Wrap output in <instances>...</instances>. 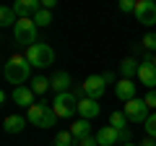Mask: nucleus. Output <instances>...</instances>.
I'll use <instances>...</instances> for the list:
<instances>
[{"mask_svg":"<svg viewBox=\"0 0 156 146\" xmlns=\"http://www.w3.org/2000/svg\"><path fill=\"white\" fill-rule=\"evenodd\" d=\"M3 76H5L8 84L21 86L23 81H29V76H31V63L26 60V55H13L11 60L5 63V68H3Z\"/></svg>","mask_w":156,"mask_h":146,"instance_id":"1","label":"nucleus"},{"mask_svg":"<svg viewBox=\"0 0 156 146\" xmlns=\"http://www.w3.org/2000/svg\"><path fill=\"white\" fill-rule=\"evenodd\" d=\"M26 60L31 63V68H47L55 63V50L44 42H37V45L26 47Z\"/></svg>","mask_w":156,"mask_h":146,"instance_id":"2","label":"nucleus"},{"mask_svg":"<svg viewBox=\"0 0 156 146\" xmlns=\"http://www.w3.org/2000/svg\"><path fill=\"white\" fill-rule=\"evenodd\" d=\"M26 120L31 125H39V128H52L55 120H57V115H55V110L47 107V104H31L26 110Z\"/></svg>","mask_w":156,"mask_h":146,"instance_id":"3","label":"nucleus"},{"mask_svg":"<svg viewBox=\"0 0 156 146\" xmlns=\"http://www.w3.org/2000/svg\"><path fill=\"white\" fill-rule=\"evenodd\" d=\"M78 104H81L78 94H70V91L55 94V99H52V110H55L57 118H73V115L78 112Z\"/></svg>","mask_w":156,"mask_h":146,"instance_id":"4","label":"nucleus"},{"mask_svg":"<svg viewBox=\"0 0 156 146\" xmlns=\"http://www.w3.org/2000/svg\"><path fill=\"white\" fill-rule=\"evenodd\" d=\"M13 34H16V42L18 45H37V24L31 18H18V24L13 26Z\"/></svg>","mask_w":156,"mask_h":146,"instance_id":"5","label":"nucleus"},{"mask_svg":"<svg viewBox=\"0 0 156 146\" xmlns=\"http://www.w3.org/2000/svg\"><path fill=\"white\" fill-rule=\"evenodd\" d=\"M122 112L128 115V120H130V123H135V125L146 123V120L151 118V115H148V104H146L143 99H130V102H125V110H122Z\"/></svg>","mask_w":156,"mask_h":146,"instance_id":"6","label":"nucleus"},{"mask_svg":"<svg viewBox=\"0 0 156 146\" xmlns=\"http://www.w3.org/2000/svg\"><path fill=\"white\" fill-rule=\"evenodd\" d=\"M135 18L143 26H154L156 24V3L154 0H138L135 3Z\"/></svg>","mask_w":156,"mask_h":146,"instance_id":"7","label":"nucleus"},{"mask_svg":"<svg viewBox=\"0 0 156 146\" xmlns=\"http://www.w3.org/2000/svg\"><path fill=\"white\" fill-rule=\"evenodd\" d=\"M81 89H83V97L99 102L101 94H104V89H107V84H104V78H101V76H89V78L83 81V86H81Z\"/></svg>","mask_w":156,"mask_h":146,"instance_id":"8","label":"nucleus"},{"mask_svg":"<svg viewBox=\"0 0 156 146\" xmlns=\"http://www.w3.org/2000/svg\"><path fill=\"white\" fill-rule=\"evenodd\" d=\"M138 78H140L143 86L156 89V65H154V63H140V65H138Z\"/></svg>","mask_w":156,"mask_h":146,"instance_id":"9","label":"nucleus"},{"mask_svg":"<svg viewBox=\"0 0 156 146\" xmlns=\"http://www.w3.org/2000/svg\"><path fill=\"white\" fill-rule=\"evenodd\" d=\"M115 94H117V99H122V102L135 99V84L130 78H120L115 84Z\"/></svg>","mask_w":156,"mask_h":146,"instance_id":"10","label":"nucleus"},{"mask_svg":"<svg viewBox=\"0 0 156 146\" xmlns=\"http://www.w3.org/2000/svg\"><path fill=\"white\" fill-rule=\"evenodd\" d=\"M13 102H16L18 107H31L34 104V91H31V86H16V89H13Z\"/></svg>","mask_w":156,"mask_h":146,"instance_id":"11","label":"nucleus"},{"mask_svg":"<svg viewBox=\"0 0 156 146\" xmlns=\"http://www.w3.org/2000/svg\"><path fill=\"white\" fill-rule=\"evenodd\" d=\"M96 141H99V146H115V144H120V130L112 128V125H104L96 133Z\"/></svg>","mask_w":156,"mask_h":146,"instance_id":"12","label":"nucleus"},{"mask_svg":"<svg viewBox=\"0 0 156 146\" xmlns=\"http://www.w3.org/2000/svg\"><path fill=\"white\" fill-rule=\"evenodd\" d=\"M99 110H101V104L96 99H89V97H83L81 99V104H78V115L83 120H91V118H96L99 115Z\"/></svg>","mask_w":156,"mask_h":146,"instance_id":"13","label":"nucleus"},{"mask_svg":"<svg viewBox=\"0 0 156 146\" xmlns=\"http://www.w3.org/2000/svg\"><path fill=\"white\" fill-rule=\"evenodd\" d=\"M29 120L21 118V115H8L5 118V133H21L23 128H26Z\"/></svg>","mask_w":156,"mask_h":146,"instance_id":"14","label":"nucleus"},{"mask_svg":"<svg viewBox=\"0 0 156 146\" xmlns=\"http://www.w3.org/2000/svg\"><path fill=\"white\" fill-rule=\"evenodd\" d=\"M68 86H70V73L60 71V73H55V76H52V89H55L57 94H65Z\"/></svg>","mask_w":156,"mask_h":146,"instance_id":"15","label":"nucleus"},{"mask_svg":"<svg viewBox=\"0 0 156 146\" xmlns=\"http://www.w3.org/2000/svg\"><path fill=\"white\" fill-rule=\"evenodd\" d=\"M70 133L76 136L78 141H81V138H86V136H91V123H89V120H83V118H81V120H76V123L70 125Z\"/></svg>","mask_w":156,"mask_h":146,"instance_id":"16","label":"nucleus"},{"mask_svg":"<svg viewBox=\"0 0 156 146\" xmlns=\"http://www.w3.org/2000/svg\"><path fill=\"white\" fill-rule=\"evenodd\" d=\"M0 24H3V26H16L18 24V16H16V11H13V5L0 8Z\"/></svg>","mask_w":156,"mask_h":146,"instance_id":"17","label":"nucleus"},{"mask_svg":"<svg viewBox=\"0 0 156 146\" xmlns=\"http://www.w3.org/2000/svg\"><path fill=\"white\" fill-rule=\"evenodd\" d=\"M55 146H76V136H73L70 130H57Z\"/></svg>","mask_w":156,"mask_h":146,"instance_id":"18","label":"nucleus"},{"mask_svg":"<svg viewBox=\"0 0 156 146\" xmlns=\"http://www.w3.org/2000/svg\"><path fill=\"white\" fill-rule=\"evenodd\" d=\"M50 86H52V81L44 78V76H37V78L31 81V91H34V94H44Z\"/></svg>","mask_w":156,"mask_h":146,"instance_id":"19","label":"nucleus"},{"mask_svg":"<svg viewBox=\"0 0 156 146\" xmlns=\"http://www.w3.org/2000/svg\"><path fill=\"white\" fill-rule=\"evenodd\" d=\"M125 123H128V115H125V112H120V110H115V112L109 115V125H112V128L125 130Z\"/></svg>","mask_w":156,"mask_h":146,"instance_id":"20","label":"nucleus"},{"mask_svg":"<svg viewBox=\"0 0 156 146\" xmlns=\"http://www.w3.org/2000/svg\"><path fill=\"white\" fill-rule=\"evenodd\" d=\"M120 73H122V78H130V76H135V73H138V65H135L133 57L122 60V65H120Z\"/></svg>","mask_w":156,"mask_h":146,"instance_id":"21","label":"nucleus"},{"mask_svg":"<svg viewBox=\"0 0 156 146\" xmlns=\"http://www.w3.org/2000/svg\"><path fill=\"white\" fill-rule=\"evenodd\" d=\"M37 26H47V24L52 21V11H47V8H42V11H37L34 13V18H31Z\"/></svg>","mask_w":156,"mask_h":146,"instance_id":"22","label":"nucleus"},{"mask_svg":"<svg viewBox=\"0 0 156 146\" xmlns=\"http://www.w3.org/2000/svg\"><path fill=\"white\" fill-rule=\"evenodd\" d=\"M140 45H143L148 52H156V34H154V31H148L143 39H140Z\"/></svg>","mask_w":156,"mask_h":146,"instance_id":"23","label":"nucleus"},{"mask_svg":"<svg viewBox=\"0 0 156 146\" xmlns=\"http://www.w3.org/2000/svg\"><path fill=\"white\" fill-rule=\"evenodd\" d=\"M143 128H146V133H148V138H156V112L143 123Z\"/></svg>","mask_w":156,"mask_h":146,"instance_id":"24","label":"nucleus"},{"mask_svg":"<svg viewBox=\"0 0 156 146\" xmlns=\"http://www.w3.org/2000/svg\"><path fill=\"white\" fill-rule=\"evenodd\" d=\"M143 102H146V104H148V110H156V89H151L148 94L143 97Z\"/></svg>","mask_w":156,"mask_h":146,"instance_id":"25","label":"nucleus"},{"mask_svg":"<svg viewBox=\"0 0 156 146\" xmlns=\"http://www.w3.org/2000/svg\"><path fill=\"white\" fill-rule=\"evenodd\" d=\"M120 11L122 13H135V3L133 0H120Z\"/></svg>","mask_w":156,"mask_h":146,"instance_id":"26","label":"nucleus"},{"mask_svg":"<svg viewBox=\"0 0 156 146\" xmlns=\"http://www.w3.org/2000/svg\"><path fill=\"white\" fill-rule=\"evenodd\" d=\"M78 146H99V141H96V136H86L78 141Z\"/></svg>","mask_w":156,"mask_h":146,"instance_id":"27","label":"nucleus"},{"mask_svg":"<svg viewBox=\"0 0 156 146\" xmlns=\"http://www.w3.org/2000/svg\"><path fill=\"white\" fill-rule=\"evenodd\" d=\"M101 78H104V84H112V81H117V76L112 71H107V73H101Z\"/></svg>","mask_w":156,"mask_h":146,"instance_id":"28","label":"nucleus"},{"mask_svg":"<svg viewBox=\"0 0 156 146\" xmlns=\"http://www.w3.org/2000/svg\"><path fill=\"white\" fill-rule=\"evenodd\" d=\"M120 141H122V144H130V130H128V128L120 130Z\"/></svg>","mask_w":156,"mask_h":146,"instance_id":"29","label":"nucleus"},{"mask_svg":"<svg viewBox=\"0 0 156 146\" xmlns=\"http://www.w3.org/2000/svg\"><path fill=\"white\" fill-rule=\"evenodd\" d=\"M55 5H57V0H42V8H47V11H52Z\"/></svg>","mask_w":156,"mask_h":146,"instance_id":"30","label":"nucleus"},{"mask_svg":"<svg viewBox=\"0 0 156 146\" xmlns=\"http://www.w3.org/2000/svg\"><path fill=\"white\" fill-rule=\"evenodd\" d=\"M138 146H156V138H148V136H146V138L143 141H140V144Z\"/></svg>","mask_w":156,"mask_h":146,"instance_id":"31","label":"nucleus"},{"mask_svg":"<svg viewBox=\"0 0 156 146\" xmlns=\"http://www.w3.org/2000/svg\"><path fill=\"white\" fill-rule=\"evenodd\" d=\"M122 146H138V144H122Z\"/></svg>","mask_w":156,"mask_h":146,"instance_id":"32","label":"nucleus"},{"mask_svg":"<svg viewBox=\"0 0 156 146\" xmlns=\"http://www.w3.org/2000/svg\"><path fill=\"white\" fill-rule=\"evenodd\" d=\"M154 65H156V55H154Z\"/></svg>","mask_w":156,"mask_h":146,"instance_id":"33","label":"nucleus"},{"mask_svg":"<svg viewBox=\"0 0 156 146\" xmlns=\"http://www.w3.org/2000/svg\"><path fill=\"white\" fill-rule=\"evenodd\" d=\"M76 146H78V144H76Z\"/></svg>","mask_w":156,"mask_h":146,"instance_id":"34","label":"nucleus"}]
</instances>
